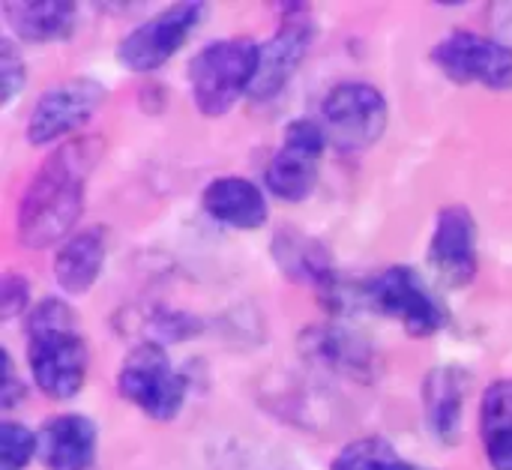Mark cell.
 Listing matches in <instances>:
<instances>
[{
	"instance_id": "obj_1",
	"label": "cell",
	"mask_w": 512,
	"mask_h": 470,
	"mask_svg": "<svg viewBox=\"0 0 512 470\" xmlns=\"http://www.w3.org/2000/svg\"><path fill=\"white\" fill-rule=\"evenodd\" d=\"M99 159L96 138H75L57 147L33 174L18 204V240L27 249L66 243L84 210V183Z\"/></svg>"
},
{
	"instance_id": "obj_2",
	"label": "cell",
	"mask_w": 512,
	"mask_h": 470,
	"mask_svg": "<svg viewBox=\"0 0 512 470\" xmlns=\"http://www.w3.org/2000/svg\"><path fill=\"white\" fill-rule=\"evenodd\" d=\"M24 327L33 384L54 402L78 396L87 378V345L75 312L57 297H45L27 312Z\"/></svg>"
},
{
	"instance_id": "obj_3",
	"label": "cell",
	"mask_w": 512,
	"mask_h": 470,
	"mask_svg": "<svg viewBox=\"0 0 512 470\" xmlns=\"http://www.w3.org/2000/svg\"><path fill=\"white\" fill-rule=\"evenodd\" d=\"M258 60L261 45L246 36L216 39L204 45L189 63V87L198 111L207 117H222L225 111H231L234 102L252 90Z\"/></svg>"
},
{
	"instance_id": "obj_4",
	"label": "cell",
	"mask_w": 512,
	"mask_h": 470,
	"mask_svg": "<svg viewBox=\"0 0 512 470\" xmlns=\"http://www.w3.org/2000/svg\"><path fill=\"white\" fill-rule=\"evenodd\" d=\"M117 393L144 417L171 423L186 402V378L171 366L162 345L141 342L126 354L117 372Z\"/></svg>"
},
{
	"instance_id": "obj_5",
	"label": "cell",
	"mask_w": 512,
	"mask_h": 470,
	"mask_svg": "<svg viewBox=\"0 0 512 470\" xmlns=\"http://www.w3.org/2000/svg\"><path fill=\"white\" fill-rule=\"evenodd\" d=\"M366 297H369V309L393 318L417 339L435 336L447 321L441 300L432 294L423 276L402 264H393L384 273H378L372 282H366Z\"/></svg>"
},
{
	"instance_id": "obj_6",
	"label": "cell",
	"mask_w": 512,
	"mask_h": 470,
	"mask_svg": "<svg viewBox=\"0 0 512 470\" xmlns=\"http://www.w3.org/2000/svg\"><path fill=\"white\" fill-rule=\"evenodd\" d=\"M327 141H330L327 129L318 120H312V117L291 120L285 129L282 147L273 153V159L264 171L267 192L276 195L279 201H291V204L306 201L318 183V162L324 156Z\"/></svg>"
},
{
	"instance_id": "obj_7",
	"label": "cell",
	"mask_w": 512,
	"mask_h": 470,
	"mask_svg": "<svg viewBox=\"0 0 512 470\" xmlns=\"http://www.w3.org/2000/svg\"><path fill=\"white\" fill-rule=\"evenodd\" d=\"M321 114L327 138L348 153L372 147L387 129V99L378 87L363 81L336 84L327 93Z\"/></svg>"
},
{
	"instance_id": "obj_8",
	"label": "cell",
	"mask_w": 512,
	"mask_h": 470,
	"mask_svg": "<svg viewBox=\"0 0 512 470\" xmlns=\"http://www.w3.org/2000/svg\"><path fill=\"white\" fill-rule=\"evenodd\" d=\"M432 60L456 84L512 90V51L492 36L453 30L432 48Z\"/></svg>"
},
{
	"instance_id": "obj_9",
	"label": "cell",
	"mask_w": 512,
	"mask_h": 470,
	"mask_svg": "<svg viewBox=\"0 0 512 470\" xmlns=\"http://www.w3.org/2000/svg\"><path fill=\"white\" fill-rule=\"evenodd\" d=\"M204 15V3H174L135 30H129L117 45V60L129 72H153L168 63L192 36Z\"/></svg>"
},
{
	"instance_id": "obj_10",
	"label": "cell",
	"mask_w": 512,
	"mask_h": 470,
	"mask_svg": "<svg viewBox=\"0 0 512 470\" xmlns=\"http://www.w3.org/2000/svg\"><path fill=\"white\" fill-rule=\"evenodd\" d=\"M312 39H315V21H312L309 6L303 3L285 6V18L279 30L273 33L270 42L261 45L258 75L252 81L249 96L255 102H270L273 96H279L282 87L294 78L297 66L303 63Z\"/></svg>"
},
{
	"instance_id": "obj_11",
	"label": "cell",
	"mask_w": 512,
	"mask_h": 470,
	"mask_svg": "<svg viewBox=\"0 0 512 470\" xmlns=\"http://www.w3.org/2000/svg\"><path fill=\"white\" fill-rule=\"evenodd\" d=\"M105 99V87L93 78H72L48 93H42L27 120V141L42 147L54 144L63 135H72L87 123Z\"/></svg>"
},
{
	"instance_id": "obj_12",
	"label": "cell",
	"mask_w": 512,
	"mask_h": 470,
	"mask_svg": "<svg viewBox=\"0 0 512 470\" xmlns=\"http://www.w3.org/2000/svg\"><path fill=\"white\" fill-rule=\"evenodd\" d=\"M429 267L450 288H465L480 270L477 222L468 207L450 204L438 213L435 234L429 240Z\"/></svg>"
},
{
	"instance_id": "obj_13",
	"label": "cell",
	"mask_w": 512,
	"mask_h": 470,
	"mask_svg": "<svg viewBox=\"0 0 512 470\" xmlns=\"http://www.w3.org/2000/svg\"><path fill=\"white\" fill-rule=\"evenodd\" d=\"M99 429L81 414H60L36 432V459L48 470H90L96 462Z\"/></svg>"
},
{
	"instance_id": "obj_14",
	"label": "cell",
	"mask_w": 512,
	"mask_h": 470,
	"mask_svg": "<svg viewBox=\"0 0 512 470\" xmlns=\"http://www.w3.org/2000/svg\"><path fill=\"white\" fill-rule=\"evenodd\" d=\"M468 399V375L456 366H438L423 381L426 429L435 441L453 447L462 438V417Z\"/></svg>"
},
{
	"instance_id": "obj_15",
	"label": "cell",
	"mask_w": 512,
	"mask_h": 470,
	"mask_svg": "<svg viewBox=\"0 0 512 470\" xmlns=\"http://www.w3.org/2000/svg\"><path fill=\"white\" fill-rule=\"evenodd\" d=\"M300 351L309 363L324 366L339 375H351V378H366V372L375 363L372 348L363 342V336L336 324L309 327L300 336Z\"/></svg>"
},
{
	"instance_id": "obj_16",
	"label": "cell",
	"mask_w": 512,
	"mask_h": 470,
	"mask_svg": "<svg viewBox=\"0 0 512 470\" xmlns=\"http://www.w3.org/2000/svg\"><path fill=\"white\" fill-rule=\"evenodd\" d=\"M201 204L210 219L237 231H255L270 216L264 192L246 177H219L207 183Z\"/></svg>"
},
{
	"instance_id": "obj_17",
	"label": "cell",
	"mask_w": 512,
	"mask_h": 470,
	"mask_svg": "<svg viewBox=\"0 0 512 470\" xmlns=\"http://www.w3.org/2000/svg\"><path fill=\"white\" fill-rule=\"evenodd\" d=\"M105 249V228H84L72 234L54 258L57 285L72 297L87 294L105 267Z\"/></svg>"
},
{
	"instance_id": "obj_18",
	"label": "cell",
	"mask_w": 512,
	"mask_h": 470,
	"mask_svg": "<svg viewBox=\"0 0 512 470\" xmlns=\"http://www.w3.org/2000/svg\"><path fill=\"white\" fill-rule=\"evenodd\" d=\"M3 15L15 36L27 42H57L72 36L78 9L66 0H27V3H6Z\"/></svg>"
},
{
	"instance_id": "obj_19",
	"label": "cell",
	"mask_w": 512,
	"mask_h": 470,
	"mask_svg": "<svg viewBox=\"0 0 512 470\" xmlns=\"http://www.w3.org/2000/svg\"><path fill=\"white\" fill-rule=\"evenodd\" d=\"M480 435L492 470H512V378L492 381L483 393Z\"/></svg>"
},
{
	"instance_id": "obj_20",
	"label": "cell",
	"mask_w": 512,
	"mask_h": 470,
	"mask_svg": "<svg viewBox=\"0 0 512 470\" xmlns=\"http://www.w3.org/2000/svg\"><path fill=\"white\" fill-rule=\"evenodd\" d=\"M273 258L294 282L324 288L336 276L330 252L321 246V240H312L300 231H279L273 240Z\"/></svg>"
},
{
	"instance_id": "obj_21",
	"label": "cell",
	"mask_w": 512,
	"mask_h": 470,
	"mask_svg": "<svg viewBox=\"0 0 512 470\" xmlns=\"http://www.w3.org/2000/svg\"><path fill=\"white\" fill-rule=\"evenodd\" d=\"M330 470H429L405 462L384 438H360L339 450Z\"/></svg>"
},
{
	"instance_id": "obj_22",
	"label": "cell",
	"mask_w": 512,
	"mask_h": 470,
	"mask_svg": "<svg viewBox=\"0 0 512 470\" xmlns=\"http://www.w3.org/2000/svg\"><path fill=\"white\" fill-rule=\"evenodd\" d=\"M33 456H36V435L21 423L6 420L0 426V470H24Z\"/></svg>"
},
{
	"instance_id": "obj_23",
	"label": "cell",
	"mask_w": 512,
	"mask_h": 470,
	"mask_svg": "<svg viewBox=\"0 0 512 470\" xmlns=\"http://www.w3.org/2000/svg\"><path fill=\"white\" fill-rule=\"evenodd\" d=\"M27 81V66L21 60V54L15 51L12 39L3 36L0 39V87H3V105H12L18 90Z\"/></svg>"
},
{
	"instance_id": "obj_24",
	"label": "cell",
	"mask_w": 512,
	"mask_h": 470,
	"mask_svg": "<svg viewBox=\"0 0 512 470\" xmlns=\"http://www.w3.org/2000/svg\"><path fill=\"white\" fill-rule=\"evenodd\" d=\"M27 297H30V285H27L24 276H12V273L3 276V282H0V312H3V321L21 315L24 306H27Z\"/></svg>"
},
{
	"instance_id": "obj_25",
	"label": "cell",
	"mask_w": 512,
	"mask_h": 470,
	"mask_svg": "<svg viewBox=\"0 0 512 470\" xmlns=\"http://www.w3.org/2000/svg\"><path fill=\"white\" fill-rule=\"evenodd\" d=\"M489 24H492V39H498L504 48L512 51V3H495L489 9Z\"/></svg>"
},
{
	"instance_id": "obj_26",
	"label": "cell",
	"mask_w": 512,
	"mask_h": 470,
	"mask_svg": "<svg viewBox=\"0 0 512 470\" xmlns=\"http://www.w3.org/2000/svg\"><path fill=\"white\" fill-rule=\"evenodd\" d=\"M21 396H24V387H18L12 357H9V351H3V387H0V405H3V411H9L15 405V399H21Z\"/></svg>"
}]
</instances>
